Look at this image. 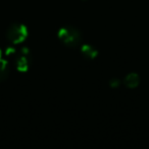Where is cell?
<instances>
[{
    "mask_svg": "<svg viewBox=\"0 0 149 149\" xmlns=\"http://www.w3.org/2000/svg\"><path fill=\"white\" fill-rule=\"evenodd\" d=\"M58 39L64 44L66 47H77L82 41L80 31L73 26H62L58 31Z\"/></svg>",
    "mask_w": 149,
    "mask_h": 149,
    "instance_id": "obj_1",
    "label": "cell"
},
{
    "mask_svg": "<svg viewBox=\"0 0 149 149\" xmlns=\"http://www.w3.org/2000/svg\"><path fill=\"white\" fill-rule=\"evenodd\" d=\"M28 37V29L24 24H12L7 30V39L11 43H23Z\"/></svg>",
    "mask_w": 149,
    "mask_h": 149,
    "instance_id": "obj_2",
    "label": "cell"
},
{
    "mask_svg": "<svg viewBox=\"0 0 149 149\" xmlns=\"http://www.w3.org/2000/svg\"><path fill=\"white\" fill-rule=\"evenodd\" d=\"M29 51L28 49L24 48L22 51V55L18 57L16 61V67L20 71H27L29 68V57H28Z\"/></svg>",
    "mask_w": 149,
    "mask_h": 149,
    "instance_id": "obj_3",
    "label": "cell"
},
{
    "mask_svg": "<svg viewBox=\"0 0 149 149\" xmlns=\"http://www.w3.org/2000/svg\"><path fill=\"white\" fill-rule=\"evenodd\" d=\"M124 83L129 88H135L139 85L140 83V77L137 73H130L126 76Z\"/></svg>",
    "mask_w": 149,
    "mask_h": 149,
    "instance_id": "obj_4",
    "label": "cell"
},
{
    "mask_svg": "<svg viewBox=\"0 0 149 149\" xmlns=\"http://www.w3.org/2000/svg\"><path fill=\"white\" fill-rule=\"evenodd\" d=\"M81 51H82V54H83L86 58H88V59H94V58H96L98 55L97 50L90 45H84L83 47H82Z\"/></svg>",
    "mask_w": 149,
    "mask_h": 149,
    "instance_id": "obj_5",
    "label": "cell"
},
{
    "mask_svg": "<svg viewBox=\"0 0 149 149\" xmlns=\"http://www.w3.org/2000/svg\"><path fill=\"white\" fill-rule=\"evenodd\" d=\"M8 74H9V67L7 61L0 58V81L5 80Z\"/></svg>",
    "mask_w": 149,
    "mask_h": 149,
    "instance_id": "obj_6",
    "label": "cell"
},
{
    "mask_svg": "<svg viewBox=\"0 0 149 149\" xmlns=\"http://www.w3.org/2000/svg\"><path fill=\"white\" fill-rule=\"evenodd\" d=\"M119 80L117 78H112V80H110V82H109V84H110V86L112 87V88H114V87H119Z\"/></svg>",
    "mask_w": 149,
    "mask_h": 149,
    "instance_id": "obj_7",
    "label": "cell"
},
{
    "mask_svg": "<svg viewBox=\"0 0 149 149\" xmlns=\"http://www.w3.org/2000/svg\"><path fill=\"white\" fill-rule=\"evenodd\" d=\"M1 55H2V52H1V50H0V58H1Z\"/></svg>",
    "mask_w": 149,
    "mask_h": 149,
    "instance_id": "obj_8",
    "label": "cell"
}]
</instances>
